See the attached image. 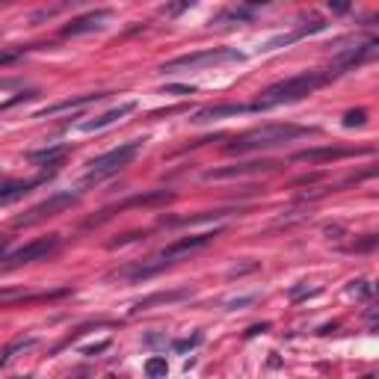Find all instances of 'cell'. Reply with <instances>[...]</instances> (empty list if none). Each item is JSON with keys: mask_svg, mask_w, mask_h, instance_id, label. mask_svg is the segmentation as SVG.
Here are the masks:
<instances>
[{"mask_svg": "<svg viewBox=\"0 0 379 379\" xmlns=\"http://www.w3.org/2000/svg\"><path fill=\"white\" fill-rule=\"evenodd\" d=\"M326 81H329V74H320V71H303V74L287 77V81H278V83L264 89L258 101L249 104V113H267V110H273V107L303 101V98H308L317 86H323Z\"/></svg>", "mask_w": 379, "mask_h": 379, "instance_id": "1", "label": "cell"}, {"mask_svg": "<svg viewBox=\"0 0 379 379\" xmlns=\"http://www.w3.org/2000/svg\"><path fill=\"white\" fill-rule=\"evenodd\" d=\"M317 133L314 128H296V125H264V128H255L246 130L243 137H237L234 142H228L226 151L228 154H252V151H267V149H278V146H287L299 137H311Z\"/></svg>", "mask_w": 379, "mask_h": 379, "instance_id": "2", "label": "cell"}, {"mask_svg": "<svg viewBox=\"0 0 379 379\" xmlns=\"http://www.w3.org/2000/svg\"><path fill=\"white\" fill-rule=\"evenodd\" d=\"M214 237H217V231H214V234L205 231V234H190V237H178V240H172L166 249H160L158 255H151V258H146V261H142V264L137 267V270H130L128 278H130V282H142V278L158 276L160 270H166V267H172L175 261H181V258H187V255H193V252H199V249H205Z\"/></svg>", "mask_w": 379, "mask_h": 379, "instance_id": "3", "label": "cell"}, {"mask_svg": "<svg viewBox=\"0 0 379 379\" xmlns=\"http://www.w3.org/2000/svg\"><path fill=\"white\" fill-rule=\"evenodd\" d=\"M140 149H142V140H133V142H125V146L101 154V158H95L92 163H89V169H86V184L101 181V178L116 175L119 169H125V166L140 154Z\"/></svg>", "mask_w": 379, "mask_h": 379, "instance_id": "4", "label": "cell"}, {"mask_svg": "<svg viewBox=\"0 0 379 379\" xmlns=\"http://www.w3.org/2000/svg\"><path fill=\"white\" fill-rule=\"evenodd\" d=\"M243 53L231 51V48H210V51H199V53H184V57H175L169 62L160 65V71H196L205 69V65H217V62H240Z\"/></svg>", "mask_w": 379, "mask_h": 379, "instance_id": "5", "label": "cell"}, {"mask_svg": "<svg viewBox=\"0 0 379 379\" xmlns=\"http://www.w3.org/2000/svg\"><path fill=\"white\" fill-rule=\"evenodd\" d=\"M77 199H81L77 193H53L51 199H44V202H39L36 208H30L24 217H18V219H15V226H18V228H21V226H36V222L48 219V217H57L60 210L77 205Z\"/></svg>", "mask_w": 379, "mask_h": 379, "instance_id": "6", "label": "cell"}, {"mask_svg": "<svg viewBox=\"0 0 379 379\" xmlns=\"http://www.w3.org/2000/svg\"><path fill=\"white\" fill-rule=\"evenodd\" d=\"M57 246H60V234H48V237H39V240L27 243V246L9 252L3 261H6V267H21V264H30V261L48 258L51 252H57Z\"/></svg>", "mask_w": 379, "mask_h": 379, "instance_id": "7", "label": "cell"}, {"mask_svg": "<svg viewBox=\"0 0 379 379\" xmlns=\"http://www.w3.org/2000/svg\"><path fill=\"white\" fill-rule=\"evenodd\" d=\"M175 199V193H169V190H151V193H142V196H133V199H128V202H121V205H116V208H107L101 217H92L86 222V226H98L101 219H107L113 210H121V208H137V205H163V202H172Z\"/></svg>", "mask_w": 379, "mask_h": 379, "instance_id": "8", "label": "cell"}, {"mask_svg": "<svg viewBox=\"0 0 379 379\" xmlns=\"http://www.w3.org/2000/svg\"><path fill=\"white\" fill-rule=\"evenodd\" d=\"M69 294V287H60V291H51V294H30L24 291V287H0V308H6V305H15V303H39V299H57V296H65Z\"/></svg>", "mask_w": 379, "mask_h": 379, "instance_id": "9", "label": "cell"}, {"mask_svg": "<svg viewBox=\"0 0 379 379\" xmlns=\"http://www.w3.org/2000/svg\"><path fill=\"white\" fill-rule=\"evenodd\" d=\"M110 18V9H95L83 18H74L71 24L62 27V36H83V33H92V30H101L104 21Z\"/></svg>", "mask_w": 379, "mask_h": 379, "instance_id": "10", "label": "cell"}, {"mask_svg": "<svg viewBox=\"0 0 379 379\" xmlns=\"http://www.w3.org/2000/svg\"><path fill=\"white\" fill-rule=\"evenodd\" d=\"M133 110H137V104L133 101H125V104H119V107H113V110H107V113H101V116H95V119H89V121H83L81 125V130L83 133H92V130H101V128H110V125H116L119 119H125V116H130Z\"/></svg>", "mask_w": 379, "mask_h": 379, "instance_id": "11", "label": "cell"}, {"mask_svg": "<svg viewBox=\"0 0 379 379\" xmlns=\"http://www.w3.org/2000/svg\"><path fill=\"white\" fill-rule=\"evenodd\" d=\"M240 113H249V104H210V107L196 110L190 121H196V125H205V121H217V119L240 116Z\"/></svg>", "mask_w": 379, "mask_h": 379, "instance_id": "12", "label": "cell"}, {"mask_svg": "<svg viewBox=\"0 0 379 379\" xmlns=\"http://www.w3.org/2000/svg\"><path fill=\"white\" fill-rule=\"evenodd\" d=\"M278 163L273 160H249V163H234V166H226V169H214V172H208L205 178L208 181H219V178H234V175H249V172H267V169H276Z\"/></svg>", "mask_w": 379, "mask_h": 379, "instance_id": "13", "label": "cell"}, {"mask_svg": "<svg viewBox=\"0 0 379 379\" xmlns=\"http://www.w3.org/2000/svg\"><path fill=\"white\" fill-rule=\"evenodd\" d=\"M355 149H305L296 151L294 160L299 163H323V160H338V158H353Z\"/></svg>", "mask_w": 379, "mask_h": 379, "instance_id": "14", "label": "cell"}, {"mask_svg": "<svg viewBox=\"0 0 379 379\" xmlns=\"http://www.w3.org/2000/svg\"><path fill=\"white\" fill-rule=\"evenodd\" d=\"M101 98H107V92H86V95H77V98H69V101H60V104H53V107H44L42 113H39V119L53 116V113H65V110L86 107V104H92V101H101Z\"/></svg>", "mask_w": 379, "mask_h": 379, "instance_id": "15", "label": "cell"}, {"mask_svg": "<svg viewBox=\"0 0 379 379\" xmlns=\"http://www.w3.org/2000/svg\"><path fill=\"white\" fill-rule=\"evenodd\" d=\"M36 184H42V178H36V181H9V184H3V187H0V205L15 202V199L27 196Z\"/></svg>", "mask_w": 379, "mask_h": 379, "instance_id": "16", "label": "cell"}, {"mask_svg": "<svg viewBox=\"0 0 379 379\" xmlns=\"http://www.w3.org/2000/svg\"><path fill=\"white\" fill-rule=\"evenodd\" d=\"M69 151V146H51V149H39V151H30V160L39 163V166H57V160L62 158V154Z\"/></svg>", "mask_w": 379, "mask_h": 379, "instance_id": "17", "label": "cell"}, {"mask_svg": "<svg viewBox=\"0 0 379 379\" xmlns=\"http://www.w3.org/2000/svg\"><path fill=\"white\" fill-rule=\"evenodd\" d=\"M184 296H187V291H169V294H154V296H149V299H142V303H137V305H133V314H137V311H146V308H151V305L175 303V299H184Z\"/></svg>", "mask_w": 379, "mask_h": 379, "instance_id": "18", "label": "cell"}, {"mask_svg": "<svg viewBox=\"0 0 379 379\" xmlns=\"http://www.w3.org/2000/svg\"><path fill=\"white\" fill-rule=\"evenodd\" d=\"M30 347H36V338H18V341H12L3 353H0V367L12 362V359H15V353H24V350H30Z\"/></svg>", "mask_w": 379, "mask_h": 379, "instance_id": "19", "label": "cell"}, {"mask_svg": "<svg viewBox=\"0 0 379 379\" xmlns=\"http://www.w3.org/2000/svg\"><path fill=\"white\" fill-rule=\"evenodd\" d=\"M166 371H169V367H166V359H149L146 362V373L149 376H166Z\"/></svg>", "mask_w": 379, "mask_h": 379, "instance_id": "20", "label": "cell"}, {"mask_svg": "<svg viewBox=\"0 0 379 379\" xmlns=\"http://www.w3.org/2000/svg\"><path fill=\"white\" fill-rule=\"evenodd\" d=\"M364 119H367V113H364V110H350V113L344 116V128H355V125H364Z\"/></svg>", "mask_w": 379, "mask_h": 379, "instance_id": "21", "label": "cell"}, {"mask_svg": "<svg viewBox=\"0 0 379 379\" xmlns=\"http://www.w3.org/2000/svg\"><path fill=\"white\" fill-rule=\"evenodd\" d=\"M24 51L27 48H6V51H0V65H9V62H15L24 57Z\"/></svg>", "mask_w": 379, "mask_h": 379, "instance_id": "22", "label": "cell"}, {"mask_svg": "<svg viewBox=\"0 0 379 379\" xmlns=\"http://www.w3.org/2000/svg\"><path fill=\"white\" fill-rule=\"evenodd\" d=\"M326 3H329V9H332V12H338V15L350 12V0H326Z\"/></svg>", "mask_w": 379, "mask_h": 379, "instance_id": "23", "label": "cell"}, {"mask_svg": "<svg viewBox=\"0 0 379 379\" xmlns=\"http://www.w3.org/2000/svg\"><path fill=\"white\" fill-rule=\"evenodd\" d=\"M199 341H202V335H193V338H187V341H178V344H175V350H178V353H184V350H190V347H196Z\"/></svg>", "mask_w": 379, "mask_h": 379, "instance_id": "24", "label": "cell"}, {"mask_svg": "<svg viewBox=\"0 0 379 379\" xmlns=\"http://www.w3.org/2000/svg\"><path fill=\"white\" fill-rule=\"evenodd\" d=\"M163 92H175V95H193L196 89H193V86H166Z\"/></svg>", "mask_w": 379, "mask_h": 379, "instance_id": "25", "label": "cell"}, {"mask_svg": "<svg viewBox=\"0 0 379 379\" xmlns=\"http://www.w3.org/2000/svg\"><path fill=\"white\" fill-rule=\"evenodd\" d=\"M101 350H107V341L95 344V347H83V355H95V353H101Z\"/></svg>", "mask_w": 379, "mask_h": 379, "instance_id": "26", "label": "cell"}, {"mask_svg": "<svg viewBox=\"0 0 379 379\" xmlns=\"http://www.w3.org/2000/svg\"><path fill=\"white\" fill-rule=\"evenodd\" d=\"M353 291H355V294H362V296H367V294H371V287H367V282H355V285H353Z\"/></svg>", "mask_w": 379, "mask_h": 379, "instance_id": "27", "label": "cell"}, {"mask_svg": "<svg viewBox=\"0 0 379 379\" xmlns=\"http://www.w3.org/2000/svg\"><path fill=\"white\" fill-rule=\"evenodd\" d=\"M246 3H252V6H264V3H273V0H246Z\"/></svg>", "mask_w": 379, "mask_h": 379, "instance_id": "28", "label": "cell"}, {"mask_svg": "<svg viewBox=\"0 0 379 379\" xmlns=\"http://www.w3.org/2000/svg\"><path fill=\"white\" fill-rule=\"evenodd\" d=\"M6 246H9V243H6V240H0V258H3V252H6Z\"/></svg>", "mask_w": 379, "mask_h": 379, "instance_id": "29", "label": "cell"}]
</instances>
